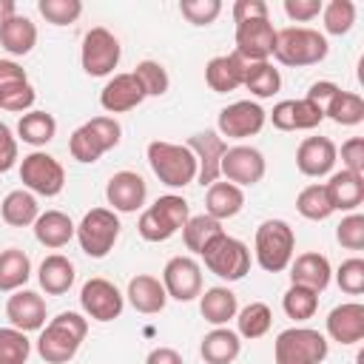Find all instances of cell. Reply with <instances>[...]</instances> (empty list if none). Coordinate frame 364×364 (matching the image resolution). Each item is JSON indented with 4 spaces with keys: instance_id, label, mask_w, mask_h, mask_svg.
<instances>
[{
    "instance_id": "cell-31",
    "label": "cell",
    "mask_w": 364,
    "mask_h": 364,
    "mask_svg": "<svg viewBox=\"0 0 364 364\" xmlns=\"http://www.w3.org/2000/svg\"><path fill=\"white\" fill-rule=\"evenodd\" d=\"M74 230H77V225H74L71 216L63 213V210H46V213H40L37 222H34V239H37L43 247H51V250L65 247V245L74 239Z\"/></svg>"
},
{
    "instance_id": "cell-43",
    "label": "cell",
    "mask_w": 364,
    "mask_h": 364,
    "mask_svg": "<svg viewBox=\"0 0 364 364\" xmlns=\"http://www.w3.org/2000/svg\"><path fill=\"white\" fill-rule=\"evenodd\" d=\"M321 20H324V31L327 34H347L355 23V3L353 0H330L321 9Z\"/></svg>"
},
{
    "instance_id": "cell-48",
    "label": "cell",
    "mask_w": 364,
    "mask_h": 364,
    "mask_svg": "<svg viewBox=\"0 0 364 364\" xmlns=\"http://www.w3.org/2000/svg\"><path fill=\"white\" fill-rule=\"evenodd\" d=\"M336 284L347 296H361L364 293V259L353 256V259L341 262L336 270Z\"/></svg>"
},
{
    "instance_id": "cell-21",
    "label": "cell",
    "mask_w": 364,
    "mask_h": 364,
    "mask_svg": "<svg viewBox=\"0 0 364 364\" xmlns=\"http://www.w3.org/2000/svg\"><path fill=\"white\" fill-rule=\"evenodd\" d=\"M336 156H338V148L333 139L327 136H304L296 148V168L304 173V176H327L336 165Z\"/></svg>"
},
{
    "instance_id": "cell-6",
    "label": "cell",
    "mask_w": 364,
    "mask_h": 364,
    "mask_svg": "<svg viewBox=\"0 0 364 364\" xmlns=\"http://www.w3.org/2000/svg\"><path fill=\"white\" fill-rule=\"evenodd\" d=\"M330 353L327 336L313 327H287L276 336L273 361L276 364H321Z\"/></svg>"
},
{
    "instance_id": "cell-44",
    "label": "cell",
    "mask_w": 364,
    "mask_h": 364,
    "mask_svg": "<svg viewBox=\"0 0 364 364\" xmlns=\"http://www.w3.org/2000/svg\"><path fill=\"white\" fill-rule=\"evenodd\" d=\"M31 355V341L17 327H0V364H26Z\"/></svg>"
},
{
    "instance_id": "cell-24",
    "label": "cell",
    "mask_w": 364,
    "mask_h": 364,
    "mask_svg": "<svg viewBox=\"0 0 364 364\" xmlns=\"http://www.w3.org/2000/svg\"><path fill=\"white\" fill-rule=\"evenodd\" d=\"M330 279H333V267H330V259L324 253L307 250L290 262V284H301V287L321 293L330 284Z\"/></svg>"
},
{
    "instance_id": "cell-8",
    "label": "cell",
    "mask_w": 364,
    "mask_h": 364,
    "mask_svg": "<svg viewBox=\"0 0 364 364\" xmlns=\"http://www.w3.org/2000/svg\"><path fill=\"white\" fill-rule=\"evenodd\" d=\"M119 228H122V225H119V216H117L111 208H91V210L80 219L74 236H77L80 250H82L85 256H91V259H105V256L114 250L117 239H119Z\"/></svg>"
},
{
    "instance_id": "cell-10",
    "label": "cell",
    "mask_w": 364,
    "mask_h": 364,
    "mask_svg": "<svg viewBox=\"0 0 364 364\" xmlns=\"http://www.w3.org/2000/svg\"><path fill=\"white\" fill-rule=\"evenodd\" d=\"M20 182H23L26 191L51 199V196L63 193V188H65V171H63V165L51 154L31 151L20 162Z\"/></svg>"
},
{
    "instance_id": "cell-3",
    "label": "cell",
    "mask_w": 364,
    "mask_h": 364,
    "mask_svg": "<svg viewBox=\"0 0 364 364\" xmlns=\"http://www.w3.org/2000/svg\"><path fill=\"white\" fill-rule=\"evenodd\" d=\"M148 165L154 176L168 188H185L196 179V156L188 145L154 139L148 142Z\"/></svg>"
},
{
    "instance_id": "cell-38",
    "label": "cell",
    "mask_w": 364,
    "mask_h": 364,
    "mask_svg": "<svg viewBox=\"0 0 364 364\" xmlns=\"http://www.w3.org/2000/svg\"><path fill=\"white\" fill-rule=\"evenodd\" d=\"M219 233H225V228H222V222L219 219H213V216H208V213H199V216H191L188 222H185V228H182V239H185V247L191 250V253H202Z\"/></svg>"
},
{
    "instance_id": "cell-51",
    "label": "cell",
    "mask_w": 364,
    "mask_h": 364,
    "mask_svg": "<svg viewBox=\"0 0 364 364\" xmlns=\"http://www.w3.org/2000/svg\"><path fill=\"white\" fill-rule=\"evenodd\" d=\"M341 165H344V171L364 176V139L361 136H350L341 145Z\"/></svg>"
},
{
    "instance_id": "cell-29",
    "label": "cell",
    "mask_w": 364,
    "mask_h": 364,
    "mask_svg": "<svg viewBox=\"0 0 364 364\" xmlns=\"http://www.w3.org/2000/svg\"><path fill=\"white\" fill-rule=\"evenodd\" d=\"M74 279H77L74 262H71L68 256H63V253L46 256V259L40 262V267H37V282H40V287H43L48 296H63V293H68L71 284H74Z\"/></svg>"
},
{
    "instance_id": "cell-55",
    "label": "cell",
    "mask_w": 364,
    "mask_h": 364,
    "mask_svg": "<svg viewBox=\"0 0 364 364\" xmlns=\"http://www.w3.org/2000/svg\"><path fill=\"white\" fill-rule=\"evenodd\" d=\"M336 94H338V85H336V82H330V80H318V82H313V85H310V91H307L304 97H307L310 102H316V105L324 111V108H327V102H330Z\"/></svg>"
},
{
    "instance_id": "cell-58",
    "label": "cell",
    "mask_w": 364,
    "mask_h": 364,
    "mask_svg": "<svg viewBox=\"0 0 364 364\" xmlns=\"http://www.w3.org/2000/svg\"><path fill=\"white\" fill-rule=\"evenodd\" d=\"M14 14H17L14 0H0V26H3V23H9Z\"/></svg>"
},
{
    "instance_id": "cell-42",
    "label": "cell",
    "mask_w": 364,
    "mask_h": 364,
    "mask_svg": "<svg viewBox=\"0 0 364 364\" xmlns=\"http://www.w3.org/2000/svg\"><path fill=\"white\" fill-rule=\"evenodd\" d=\"M282 307L287 313V318L293 321H307L316 316L318 310V293L310 290V287H301V284H290L287 293L282 296Z\"/></svg>"
},
{
    "instance_id": "cell-16",
    "label": "cell",
    "mask_w": 364,
    "mask_h": 364,
    "mask_svg": "<svg viewBox=\"0 0 364 364\" xmlns=\"http://www.w3.org/2000/svg\"><path fill=\"white\" fill-rule=\"evenodd\" d=\"M276 48V28L270 17L236 23V54L245 63H264L273 57Z\"/></svg>"
},
{
    "instance_id": "cell-17",
    "label": "cell",
    "mask_w": 364,
    "mask_h": 364,
    "mask_svg": "<svg viewBox=\"0 0 364 364\" xmlns=\"http://www.w3.org/2000/svg\"><path fill=\"white\" fill-rule=\"evenodd\" d=\"M191 151H193V156H196V179H199V185L205 188V185H213V182H219V165H222V156H225V151H228V142L216 134V131H199V134H193L188 142H185Z\"/></svg>"
},
{
    "instance_id": "cell-23",
    "label": "cell",
    "mask_w": 364,
    "mask_h": 364,
    "mask_svg": "<svg viewBox=\"0 0 364 364\" xmlns=\"http://www.w3.org/2000/svg\"><path fill=\"white\" fill-rule=\"evenodd\" d=\"M327 336L338 344H358L364 338V304L344 301L327 313Z\"/></svg>"
},
{
    "instance_id": "cell-7",
    "label": "cell",
    "mask_w": 364,
    "mask_h": 364,
    "mask_svg": "<svg viewBox=\"0 0 364 364\" xmlns=\"http://www.w3.org/2000/svg\"><path fill=\"white\" fill-rule=\"evenodd\" d=\"M119 139H122L119 122H117L114 117H105V114H102V117H94V119L82 122V125L71 134L68 151H71V156H74L77 162L91 165V162H97L105 151L117 148Z\"/></svg>"
},
{
    "instance_id": "cell-33",
    "label": "cell",
    "mask_w": 364,
    "mask_h": 364,
    "mask_svg": "<svg viewBox=\"0 0 364 364\" xmlns=\"http://www.w3.org/2000/svg\"><path fill=\"white\" fill-rule=\"evenodd\" d=\"M0 46L11 57H26L37 46V26L26 14H14L9 23L0 26Z\"/></svg>"
},
{
    "instance_id": "cell-11",
    "label": "cell",
    "mask_w": 364,
    "mask_h": 364,
    "mask_svg": "<svg viewBox=\"0 0 364 364\" xmlns=\"http://www.w3.org/2000/svg\"><path fill=\"white\" fill-rule=\"evenodd\" d=\"M119 40L102 28V26H94L85 31L82 37V51H80V63H82V71L88 77H108L117 65H119Z\"/></svg>"
},
{
    "instance_id": "cell-25",
    "label": "cell",
    "mask_w": 364,
    "mask_h": 364,
    "mask_svg": "<svg viewBox=\"0 0 364 364\" xmlns=\"http://www.w3.org/2000/svg\"><path fill=\"white\" fill-rule=\"evenodd\" d=\"M125 299H128V304H131L136 313L154 316V313H162V310H165L168 293H165V287H162V279H156V276H151V273H136V276L128 282Z\"/></svg>"
},
{
    "instance_id": "cell-49",
    "label": "cell",
    "mask_w": 364,
    "mask_h": 364,
    "mask_svg": "<svg viewBox=\"0 0 364 364\" xmlns=\"http://www.w3.org/2000/svg\"><path fill=\"white\" fill-rule=\"evenodd\" d=\"M179 14L191 26H210L222 14V3L219 0H182L179 3Z\"/></svg>"
},
{
    "instance_id": "cell-40",
    "label": "cell",
    "mask_w": 364,
    "mask_h": 364,
    "mask_svg": "<svg viewBox=\"0 0 364 364\" xmlns=\"http://www.w3.org/2000/svg\"><path fill=\"white\" fill-rule=\"evenodd\" d=\"M270 324H273V313H270V307L264 304V301H250L247 307H242L239 313H236V333H239V338H262L267 330H270Z\"/></svg>"
},
{
    "instance_id": "cell-26",
    "label": "cell",
    "mask_w": 364,
    "mask_h": 364,
    "mask_svg": "<svg viewBox=\"0 0 364 364\" xmlns=\"http://www.w3.org/2000/svg\"><path fill=\"white\" fill-rule=\"evenodd\" d=\"M242 80H245V60L236 51L219 54V57L208 60V65H205V82L216 94H228V91L242 88Z\"/></svg>"
},
{
    "instance_id": "cell-28",
    "label": "cell",
    "mask_w": 364,
    "mask_h": 364,
    "mask_svg": "<svg viewBox=\"0 0 364 364\" xmlns=\"http://www.w3.org/2000/svg\"><path fill=\"white\" fill-rule=\"evenodd\" d=\"M242 353V338L230 327H213L202 336L199 355L205 364H233Z\"/></svg>"
},
{
    "instance_id": "cell-15",
    "label": "cell",
    "mask_w": 364,
    "mask_h": 364,
    "mask_svg": "<svg viewBox=\"0 0 364 364\" xmlns=\"http://www.w3.org/2000/svg\"><path fill=\"white\" fill-rule=\"evenodd\" d=\"M162 287L168 299L193 301L202 293V267L193 256H173L162 267Z\"/></svg>"
},
{
    "instance_id": "cell-47",
    "label": "cell",
    "mask_w": 364,
    "mask_h": 364,
    "mask_svg": "<svg viewBox=\"0 0 364 364\" xmlns=\"http://www.w3.org/2000/svg\"><path fill=\"white\" fill-rule=\"evenodd\" d=\"M34 100H37V91L31 88L28 80H26V82H14V85H3V88H0V108H6V111L26 114V111H31Z\"/></svg>"
},
{
    "instance_id": "cell-50",
    "label": "cell",
    "mask_w": 364,
    "mask_h": 364,
    "mask_svg": "<svg viewBox=\"0 0 364 364\" xmlns=\"http://www.w3.org/2000/svg\"><path fill=\"white\" fill-rule=\"evenodd\" d=\"M336 239L347 250H364V216L347 213L336 228Z\"/></svg>"
},
{
    "instance_id": "cell-22",
    "label": "cell",
    "mask_w": 364,
    "mask_h": 364,
    "mask_svg": "<svg viewBox=\"0 0 364 364\" xmlns=\"http://www.w3.org/2000/svg\"><path fill=\"white\" fill-rule=\"evenodd\" d=\"M145 100V91L139 85V80L134 77V71L128 74H114L102 91H100V105L108 111V114H125L131 108H136L139 102Z\"/></svg>"
},
{
    "instance_id": "cell-35",
    "label": "cell",
    "mask_w": 364,
    "mask_h": 364,
    "mask_svg": "<svg viewBox=\"0 0 364 364\" xmlns=\"http://www.w3.org/2000/svg\"><path fill=\"white\" fill-rule=\"evenodd\" d=\"M31 276V259L20 247H6L0 250V293H14L26 287Z\"/></svg>"
},
{
    "instance_id": "cell-2",
    "label": "cell",
    "mask_w": 364,
    "mask_h": 364,
    "mask_svg": "<svg viewBox=\"0 0 364 364\" xmlns=\"http://www.w3.org/2000/svg\"><path fill=\"white\" fill-rule=\"evenodd\" d=\"M330 46H327V37L316 28H307V26H287L282 31H276V48H273V57L282 63V65H290V68H304V65H316L327 57Z\"/></svg>"
},
{
    "instance_id": "cell-5",
    "label": "cell",
    "mask_w": 364,
    "mask_h": 364,
    "mask_svg": "<svg viewBox=\"0 0 364 364\" xmlns=\"http://www.w3.org/2000/svg\"><path fill=\"white\" fill-rule=\"evenodd\" d=\"M188 219H191V208H188L185 196L165 193L139 213L136 230L145 242H168L176 230L185 228Z\"/></svg>"
},
{
    "instance_id": "cell-27",
    "label": "cell",
    "mask_w": 364,
    "mask_h": 364,
    "mask_svg": "<svg viewBox=\"0 0 364 364\" xmlns=\"http://www.w3.org/2000/svg\"><path fill=\"white\" fill-rule=\"evenodd\" d=\"M327 196L333 210H344V213H355L358 205L364 202V176L361 173H350V171H336L330 176V182H324Z\"/></svg>"
},
{
    "instance_id": "cell-34",
    "label": "cell",
    "mask_w": 364,
    "mask_h": 364,
    "mask_svg": "<svg viewBox=\"0 0 364 364\" xmlns=\"http://www.w3.org/2000/svg\"><path fill=\"white\" fill-rule=\"evenodd\" d=\"M0 216H3V222L11 225V228H28V225L37 222L40 205H37V199H34L31 191L17 188V191L6 193V199L0 202Z\"/></svg>"
},
{
    "instance_id": "cell-39",
    "label": "cell",
    "mask_w": 364,
    "mask_h": 364,
    "mask_svg": "<svg viewBox=\"0 0 364 364\" xmlns=\"http://www.w3.org/2000/svg\"><path fill=\"white\" fill-rule=\"evenodd\" d=\"M296 210H299L304 219H310V222H324L327 216L336 213L333 205H330L327 188H324L321 182H313V185H307V188L299 191V196H296Z\"/></svg>"
},
{
    "instance_id": "cell-14",
    "label": "cell",
    "mask_w": 364,
    "mask_h": 364,
    "mask_svg": "<svg viewBox=\"0 0 364 364\" xmlns=\"http://www.w3.org/2000/svg\"><path fill=\"white\" fill-rule=\"evenodd\" d=\"M264 171H267L264 154L253 145L228 148L225 156H222V165H219V173L225 176V182H233L236 188H250V185L262 182Z\"/></svg>"
},
{
    "instance_id": "cell-41",
    "label": "cell",
    "mask_w": 364,
    "mask_h": 364,
    "mask_svg": "<svg viewBox=\"0 0 364 364\" xmlns=\"http://www.w3.org/2000/svg\"><path fill=\"white\" fill-rule=\"evenodd\" d=\"M324 117H330L336 125H358L364 119V100L353 91H341L327 102Z\"/></svg>"
},
{
    "instance_id": "cell-32",
    "label": "cell",
    "mask_w": 364,
    "mask_h": 364,
    "mask_svg": "<svg viewBox=\"0 0 364 364\" xmlns=\"http://www.w3.org/2000/svg\"><path fill=\"white\" fill-rule=\"evenodd\" d=\"M242 208H245L242 188H236L233 182H213V185H208V193H205V213L208 216L225 222V219H233Z\"/></svg>"
},
{
    "instance_id": "cell-53",
    "label": "cell",
    "mask_w": 364,
    "mask_h": 364,
    "mask_svg": "<svg viewBox=\"0 0 364 364\" xmlns=\"http://www.w3.org/2000/svg\"><path fill=\"white\" fill-rule=\"evenodd\" d=\"M17 165V136L6 122H0V173L11 171Z\"/></svg>"
},
{
    "instance_id": "cell-45",
    "label": "cell",
    "mask_w": 364,
    "mask_h": 364,
    "mask_svg": "<svg viewBox=\"0 0 364 364\" xmlns=\"http://www.w3.org/2000/svg\"><path fill=\"white\" fill-rule=\"evenodd\" d=\"M134 77L139 80L145 97H162V94L171 88V77H168L165 65L156 63V60H142V63H136Z\"/></svg>"
},
{
    "instance_id": "cell-1",
    "label": "cell",
    "mask_w": 364,
    "mask_h": 364,
    "mask_svg": "<svg viewBox=\"0 0 364 364\" xmlns=\"http://www.w3.org/2000/svg\"><path fill=\"white\" fill-rule=\"evenodd\" d=\"M85 333H88V318H82L80 313H60L54 316L43 330H40V338H37V355L46 361V364H65L77 355L80 344L85 341Z\"/></svg>"
},
{
    "instance_id": "cell-18",
    "label": "cell",
    "mask_w": 364,
    "mask_h": 364,
    "mask_svg": "<svg viewBox=\"0 0 364 364\" xmlns=\"http://www.w3.org/2000/svg\"><path fill=\"white\" fill-rule=\"evenodd\" d=\"M105 199L114 213H136L148 199V185L136 171H117L105 185Z\"/></svg>"
},
{
    "instance_id": "cell-4",
    "label": "cell",
    "mask_w": 364,
    "mask_h": 364,
    "mask_svg": "<svg viewBox=\"0 0 364 364\" xmlns=\"http://www.w3.org/2000/svg\"><path fill=\"white\" fill-rule=\"evenodd\" d=\"M253 253L262 270L267 273H282L290 267L293 253H296V233L284 219H264L256 228L253 239Z\"/></svg>"
},
{
    "instance_id": "cell-30",
    "label": "cell",
    "mask_w": 364,
    "mask_h": 364,
    "mask_svg": "<svg viewBox=\"0 0 364 364\" xmlns=\"http://www.w3.org/2000/svg\"><path fill=\"white\" fill-rule=\"evenodd\" d=\"M199 313L208 324L213 327H225L230 318H236L239 313V301H236V293L230 287H208L205 293H199Z\"/></svg>"
},
{
    "instance_id": "cell-12",
    "label": "cell",
    "mask_w": 364,
    "mask_h": 364,
    "mask_svg": "<svg viewBox=\"0 0 364 364\" xmlns=\"http://www.w3.org/2000/svg\"><path fill=\"white\" fill-rule=\"evenodd\" d=\"M267 122V111L253 102V100H236L230 105H225L219 111V119H216V134L225 139H247V136H256Z\"/></svg>"
},
{
    "instance_id": "cell-20",
    "label": "cell",
    "mask_w": 364,
    "mask_h": 364,
    "mask_svg": "<svg viewBox=\"0 0 364 364\" xmlns=\"http://www.w3.org/2000/svg\"><path fill=\"white\" fill-rule=\"evenodd\" d=\"M46 299L34 290H14L6 301V318L11 321V327L23 330V333H34V330H43L46 327Z\"/></svg>"
},
{
    "instance_id": "cell-57",
    "label": "cell",
    "mask_w": 364,
    "mask_h": 364,
    "mask_svg": "<svg viewBox=\"0 0 364 364\" xmlns=\"http://www.w3.org/2000/svg\"><path fill=\"white\" fill-rule=\"evenodd\" d=\"M145 364H185V361H182L179 350H173V347H154L148 353Z\"/></svg>"
},
{
    "instance_id": "cell-46",
    "label": "cell",
    "mask_w": 364,
    "mask_h": 364,
    "mask_svg": "<svg viewBox=\"0 0 364 364\" xmlns=\"http://www.w3.org/2000/svg\"><path fill=\"white\" fill-rule=\"evenodd\" d=\"M37 11L51 26H68L82 14V3L80 0H37Z\"/></svg>"
},
{
    "instance_id": "cell-36",
    "label": "cell",
    "mask_w": 364,
    "mask_h": 364,
    "mask_svg": "<svg viewBox=\"0 0 364 364\" xmlns=\"http://www.w3.org/2000/svg\"><path fill=\"white\" fill-rule=\"evenodd\" d=\"M242 85L253 97L267 100V97H273L282 88V74H279V68H273L270 60H264V63H245V80H242Z\"/></svg>"
},
{
    "instance_id": "cell-19",
    "label": "cell",
    "mask_w": 364,
    "mask_h": 364,
    "mask_svg": "<svg viewBox=\"0 0 364 364\" xmlns=\"http://www.w3.org/2000/svg\"><path fill=\"white\" fill-rule=\"evenodd\" d=\"M267 119L279 131H313L316 125H321L324 111L316 102H310L307 97H301V100H282V102L273 105Z\"/></svg>"
},
{
    "instance_id": "cell-52",
    "label": "cell",
    "mask_w": 364,
    "mask_h": 364,
    "mask_svg": "<svg viewBox=\"0 0 364 364\" xmlns=\"http://www.w3.org/2000/svg\"><path fill=\"white\" fill-rule=\"evenodd\" d=\"M324 9L321 0H284V14L293 23H310L313 17H318Z\"/></svg>"
},
{
    "instance_id": "cell-9",
    "label": "cell",
    "mask_w": 364,
    "mask_h": 364,
    "mask_svg": "<svg viewBox=\"0 0 364 364\" xmlns=\"http://www.w3.org/2000/svg\"><path fill=\"white\" fill-rule=\"evenodd\" d=\"M199 256H202L205 267L213 276H219L222 282H239L250 270V247L242 239L228 236V233H219Z\"/></svg>"
},
{
    "instance_id": "cell-37",
    "label": "cell",
    "mask_w": 364,
    "mask_h": 364,
    "mask_svg": "<svg viewBox=\"0 0 364 364\" xmlns=\"http://www.w3.org/2000/svg\"><path fill=\"white\" fill-rule=\"evenodd\" d=\"M57 134V119L48 111H26L17 122V136L34 148L48 145Z\"/></svg>"
},
{
    "instance_id": "cell-56",
    "label": "cell",
    "mask_w": 364,
    "mask_h": 364,
    "mask_svg": "<svg viewBox=\"0 0 364 364\" xmlns=\"http://www.w3.org/2000/svg\"><path fill=\"white\" fill-rule=\"evenodd\" d=\"M26 68L17 65L14 60H0V88L3 85H14V82H26Z\"/></svg>"
},
{
    "instance_id": "cell-13",
    "label": "cell",
    "mask_w": 364,
    "mask_h": 364,
    "mask_svg": "<svg viewBox=\"0 0 364 364\" xmlns=\"http://www.w3.org/2000/svg\"><path fill=\"white\" fill-rule=\"evenodd\" d=\"M80 307L94 321H114V318L122 316L125 296L119 293V287L114 282H108L102 276H94L80 290Z\"/></svg>"
},
{
    "instance_id": "cell-54",
    "label": "cell",
    "mask_w": 364,
    "mask_h": 364,
    "mask_svg": "<svg viewBox=\"0 0 364 364\" xmlns=\"http://www.w3.org/2000/svg\"><path fill=\"white\" fill-rule=\"evenodd\" d=\"M262 17H270V9L264 0H236L233 3V23L262 20Z\"/></svg>"
}]
</instances>
